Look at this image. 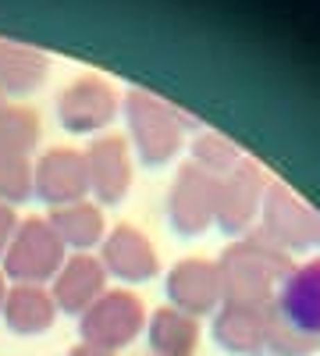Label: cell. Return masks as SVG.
Listing matches in <instances>:
<instances>
[{
    "instance_id": "ac0fdd59",
    "label": "cell",
    "mask_w": 320,
    "mask_h": 356,
    "mask_svg": "<svg viewBox=\"0 0 320 356\" xmlns=\"http://www.w3.org/2000/svg\"><path fill=\"white\" fill-rule=\"evenodd\" d=\"M50 228L57 232V239L65 243V250H93L103 243L107 235V221H103V211L100 203H90V200H78V203H68V207H53L47 214Z\"/></svg>"
},
{
    "instance_id": "2e32d148",
    "label": "cell",
    "mask_w": 320,
    "mask_h": 356,
    "mask_svg": "<svg viewBox=\"0 0 320 356\" xmlns=\"http://www.w3.org/2000/svg\"><path fill=\"white\" fill-rule=\"evenodd\" d=\"M0 314L15 335H43L57 321V303L43 285H11Z\"/></svg>"
},
{
    "instance_id": "44dd1931",
    "label": "cell",
    "mask_w": 320,
    "mask_h": 356,
    "mask_svg": "<svg viewBox=\"0 0 320 356\" xmlns=\"http://www.w3.org/2000/svg\"><path fill=\"white\" fill-rule=\"evenodd\" d=\"M239 161H242L239 146L231 143L228 136H221V132H199L196 143H192V164L203 168L207 175H214V178L231 175L239 168Z\"/></svg>"
},
{
    "instance_id": "9a60e30c",
    "label": "cell",
    "mask_w": 320,
    "mask_h": 356,
    "mask_svg": "<svg viewBox=\"0 0 320 356\" xmlns=\"http://www.w3.org/2000/svg\"><path fill=\"white\" fill-rule=\"evenodd\" d=\"M274 307L288 324H296L299 332L320 339V257L292 267V275L285 278Z\"/></svg>"
},
{
    "instance_id": "7a4b0ae2",
    "label": "cell",
    "mask_w": 320,
    "mask_h": 356,
    "mask_svg": "<svg viewBox=\"0 0 320 356\" xmlns=\"http://www.w3.org/2000/svg\"><path fill=\"white\" fill-rule=\"evenodd\" d=\"M121 107H125L132 146L139 150V161L150 168H160V164L178 157L185 125H196L185 111L164 104L160 97L146 93V89H128Z\"/></svg>"
},
{
    "instance_id": "d6986e66",
    "label": "cell",
    "mask_w": 320,
    "mask_h": 356,
    "mask_svg": "<svg viewBox=\"0 0 320 356\" xmlns=\"http://www.w3.org/2000/svg\"><path fill=\"white\" fill-rule=\"evenodd\" d=\"M146 339L153 356H192L199 346V321L174 307H160L146 321Z\"/></svg>"
},
{
    "instance_id": "8992f818",
    "label": "cell",
    "mask_w": 320,
    "mask_h": 356,
    "mask_svg": "<svg viewBox=\"0 0 320 356\" xmlns=\"http://www.w3.org/2000/svg\"><path fill=\"white\" fill-rule=\"evenodd\" d=\"M217 186H221V178L207 175L192 161L182 164V171L171 182V196H167L171 228L185 235V239H196V235L207 232L217 218Z\"/></svg>"
},
{
    "instance_id": "30bf717a",
    "label": "cell",
    "mask_w": 320,
    "mask_h": 356,
    "mask_svg": "<svg viewBox=\"0 0 320 356\" xmlns=\"http://www.w3.org/2000/svg\"><path fill=\"white\" fill-rule=\"evenodd\" d=\"M33 193L50 207H68L90 196V168L85 154L71 146H53L33 164Z\"/></svg>"
},
{
    "instance_id": "5bb4252c",
    "label": "cell",
    "mask_w": 320,
    "mask_h": 356,
    "mask_svg": "<svg viewBox=\"0 0 320 356\" xmlns=\"http://www.w3.org/2000/svg\"><path fill=\"white\" fill-rule=\"evenodd\" d=\"M107 292V271H103V264L100 257H90V253H75L61 264V271L53 275V303L57 310H65V314H85L100 296Z\"/></svg>"
},
{
    "instance_id": "8fae6325",
    "label": "cell",
    "mask_w": 320,
    "mask_h": 356,
    "mask_svg": "<svg viewBox=\"0 0 320 356\" xmlns=\"http://www.w3.org/2000/svg\"><path fill=\"white\" fill-rule=\"evenodd\" d=\"M100 264H103L107 278L114 275L125 285H142V282L157 278V271H160V257H157L153 243L135 225H114L103 235Z\"/></svg>"
},
{
    "instance_id": "d4e9b609",
    "label": "cell",
    "mask_w": 320,
    "mask_h": 356,
    "mask_svg": "<svg viewBox=\"0 0 320 356\" xmlns=\"http://www.w3.org/2000/svg\"><path fill=\"white\" fill-rule=\"evenodd\" d=\"M68 356H118V353H107V349H96V346H85V342H78Z\"/></svg>"
},
{
    "instance_id": "ffe728a7",
    "label": "cell",
    "mask_w": 320,
    "mask_h": 356,
    "mask_svg": "<svg viewBox=\"0 0 320 356\" xmlns=\"http://www.w3.org/2000/svg\"><path fill=\"white\" fill-rule=\"evenodd\" d=\"M40 143V118L28 107L4 104L0 107V154L28 157Z\"/></svg>"
},
{
    "instance_id": "277c9868",
    "label": "cell",
    "mask_w": 320,
    "mask_h": 356,
    "mask_svg": "<svg viewBox=\"0 0 320 356\" xmlns=\"http://www.w3.org/2000/svg\"><path fill=\"white\" fill-rule=\"evenodd\" d=\"M260 235L288 257L320 250V214L285 182H271L260 207Z\"/></svg>"
},
{
    "instance_id": "52a82bcc",
    "label": "cell",
    "mask_w": 320,
    "mask_h": 356,
    "mask_svg": "<svg viewBox=\"0 0 320 356\" xmlns=\"http://www.w3.org/2000/svg\"><path fill=\"white\" fill-rule=\"evenodd\" d=\"M267 186H271L267 171L253 157H242L239 168L231 175H224L221 186H217V218H214V225L228 235H246L253 228V221L260 218Z\"/></svg>"
},
{
    "instance_id": "603a6c76",
    "label": "cell",
    "mask_w": 320,
    "mask_h": 356,
    "mask_svg": "<svg viewBox=\"0 0 320 356\" xmlns=\"http://www.w3.org/2000/svg\"><path fill=\"white\" fill-rule=\"evenodd\" d=\"M320 349V339L299 332L296 324H288L278 307H274V321H271V335H267V353L271 356H313Z\"/></svg>"
},
{
    "instance_id": "e0dca14e",
    "label": "cell",
    "mask_w": 320,
    "mask_h": 356,
    "mask_svg": "<svg viewBox=\"0 0 320 356\" xmlns=\"http://www.w3.org/2000/svg\"><path fill=\"white\" fill-rule=\"evenodd\" d=\"M50 75V57L36 47L0 40V93L4 97H28Z\"/></svg>"
},
{
    "instance_id": "6da1fadb",
    "label": "cell",
    "mask_w": 320,
    "mask_h": 356,
    "mask_svg": "<svg viewBox=\"0 0 320 356\" xmlns=\"http://www.w3.org/2000/svg\"><path fill=\"white\" fill-rule=\"evenodd\" d=\"M217 267L228 307H271L296 264L260 232H246L221 253Z\"/></svg>"
},
{
    "instance_id": "5b68a950",
    "label": "cell",
    "mask_w": 320,
    "mask_h": 356,
    "mask_svg": "<svg viewBox=\"0 0 320 356\" xmlns=\"http://www.w3.org/2000/svg\"><path fill=\"white\" fill-rule=\"evenodd\" d=\"M146 328V307L128 289H107L100 300L78 317V335L85 346L118 353L139 339Z\"/></svg>"
},
{
    "instance_id": "484cf974",
    "label": "cell",
    "mask_w": 320,
    "mask_h": 356,
    "mask_svg": "<svg viewBox=\"0 0 320 356\" xmlns=\"http://www.w3.org/2000/svg\"><path fill=\"white\" fill-rule=\"evenodd\" d=\"M8 278H4V271H0V307H4V296H8V285H4Z\"/></svg>"
},
{
    "instance_id": "7402d4cb",
    "label": "cell",
    "mask_w": 320,
    "mask_h": 356,
    "mask_svg": "<svg viewBox=\"0 0 320 356\" xmlns=\"http://www.w3.org/2000/svg\"><path fill=\"white\" fill-rule=\"evenodd\" d=\"M33 196V161L18 154H0V203H25Z\"/></svg>"
},
{
    "instance_id": "4fadbf2b",
    "label": "cell",
    "mask_w": 320,
    "mask_h": 356,
    "mask_svg": "<svg viewBox=\"0 0 320 356\" xmlns=\"http://www.w3.org/2000/svg\"><path fill=\"white\" fill-rule=\"evenodd\" d=\"M274 321L271 307H221L214 317V342L231 356H264Z\"/></svg>"
},
{
    "instance_id": "3957f363",
    "label": "cell",
    "mask_w": 320,
    "mask_h": 356,
    "mask_svg": "<svg viewBox=\"0 0 320 356\" xmlns=\"http://www.w3.org/2000/svg\"><path fill=\"white\" fill-rule=\"evenodd\" d=\"M0 260H4L0 271L15 285H47L53 282V275L61 271L68 257H65V243L57 239V232L50 228L47 218H25L18 221Z\"/></svg>"
},
{
    "instance_id": "cb8c5ba5",
    "label": "cell",
    "mask_w": 320,
    "mask_h": 356,
    "mask_svg": "<svg viewBox=\"0 0 320 356\" xmlns=\"http://www.w3.org/2000/svg\"><path fill=\"white\" fill-rule=\"evenodd\" d=\"M15 228H18V214H15V207L0 203V257H4V250H8V243H11Z\"/></svg>"
},
{
    "instance_id": "4316f807",
    "label": "cell",
    "mask_w": 320,
    "mask_h": 356,
    "mask_svg": "<svg viewBox=\"0 0 320 356\" xmlns=\"http://www.w3.org/2000/svg\"><path fill=\"white\" fill-rule=\"evenodd\" d=\"M4 104H8V97H4V93H0V107H4Z\"/></svg>"
},
{
    "instance_id": "9c48e42d",
    "label": "cell",
    "mask_w": 320,
    "mask_h": 356,
    "mask_svg": "<svg viewBox=\"0 0 320 356\" xmlns=\"http://www.w3.org/2000/svg\"><path fill=\"white\" fill-rule=\"evenodd\" d=\"M167 307L182 310L189 317H207L224 307V285L221 267L214 260L185 257L167 271Z\"/></svg>"
},
{
    "instance_id": "ba28073f",
    "label": "cell",
    "mask_w": 320,
    "mask_h": 356,
    "mask_svg": "<svg viewBox=\"0 0 320 356\" xmlns=\"http://www.w3.org/2000/svg\"><path fill=\"white\" fill-rule=\"evenodd\" d=\"M121 111V97L100 75H78L61 97H57V122L71 136H90L107 129Z\"/></svg>"
},
{
    "instance_id": "7c38bea8",
    "label": "cell",
    "mask_w": 320,
    "mask_h": 356,
    "mask_svg": "<svg viewBox=\"0 0 320 356\" xmlns=\"http://www.w3.org/2000/svg\"><path fill=\"white\" fill-rule=\"evenodd\" d=\"M85 168H90V193L96 203H121L132 189V157L125 136H103L85 150Z\"/></svg>"
},
{
    "instance_id": "83f0119b",
    "label": "cell",
    "mask_w": 320,
    "mask_h": 356,
    "mask_svg": "<svg viewBox=\"0 0 320 356\" xmlns=\"http://www.w3.org/2000/svg\"><path fill=\"white\" fill-rule=\"evenodd\" d=\"M150 356H153V353H150Z\"/></svg>"
}]
</instances>
